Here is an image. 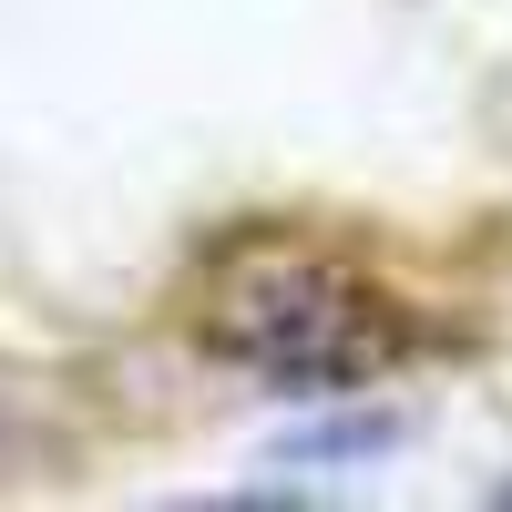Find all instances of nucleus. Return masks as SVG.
Here are the masks:
<instances>
[{"label":"nucleus","mask_w":512,"mask_h":512,"mask_svg":"<svg viewBox=\"0 0 512 512\" xmlns=\"http://www.w3.org/2000/svg\"><path fill=\"white\" fill-rule=\"evenodd\" d=\"M195 338L226 369L297 390V400H349L410 359L400 297L308 236H236L195 277Z\"/></svg>","instance_id":"nucleus-1"},{"label":"nucleus","mask_w":512,"mask_h":512,"mask_svg":"<svg viewBox=\"0 0 512 512\" xmlns=\"http://www.w3.org/2000/svg\"><path fill=\"white\" fill-rule=\"evenodd\" d=\"M492 502H502V512H512V482H492Z\"/></svg>","instance_id":"nucleus-2"}]
</instances>
